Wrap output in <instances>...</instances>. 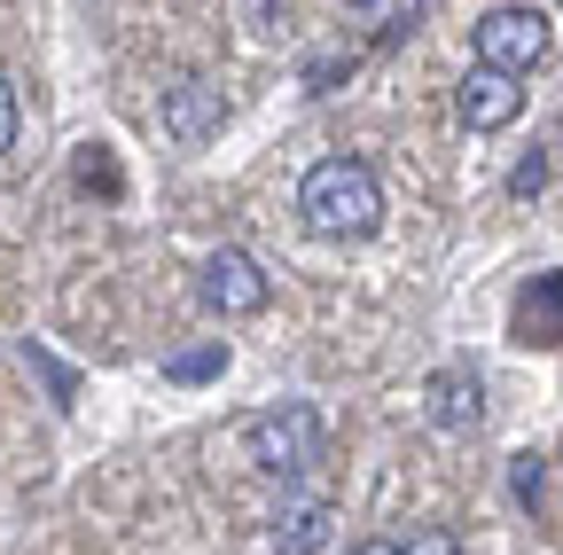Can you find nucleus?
<instances>
[{
	"label": "nucleus",
	"mask_w": 563,
	"mask_h": 555,
	"mask_svg": "<svg viewBox=\"0 0 563 555\" xmlns=\"http://www.w3.org/2000/svg\"><path fill=\"white\" fill-rule=\"evenodd\" d=\"M9 142H16V95H9V79H0V157H9Z\"/></svg>",
	"instance_id": "dca6fc26"
},
{
	"label": "nucleus",
	"mask_w": 563,
	"mask_h": 555,
	"mask_svg": "<svg viewBox=\"0 0 563 555\" xmlns=\"http://www.w3.org/2000/svg\"><path fill=\"white\" fill-rule=\"evenodd\" d=\"M243 446H251V462L266 477H306L321 462V446H329V423H321L313 399H282V407H266L258 423L243 431Z\"/></svg>",
	"instance_id": "f03ea898"
},
{
	"label": "nucleus",
	"mask_w": 563,
	"mask_h": 555,
	"mask_svg": "<svg viewBox=\"0 0 563 555\" xmlns=\"http://www.w3.org/2000/svg\"><path fill=\"white\" fill-rule=\"evenodd\" d=\"M79 188H87V196H95V188H102V196H118V188H125V180H118V165H110V149H79Z\"/></svg>",
	"instance_id": "9b49d317"
},
{
	"label": "nucleus",
	"mask_w": 563,
	"mask_h": 555,
	"mask_svg": "<svg viewBox=\"0 0 563 555\" xmlns=\"http://www.w3.org/2000/svg\"><path fill=\"white\" fill-rule=\"evenodd\" d=\"M24 353H32V368L47 376V391H55V407H70V391H79V384H70V368L47 353V344H24Z\"/></svg>",
	"instance_id": "f8f14e48"
},
{
	"label": "nucleus",
	"mask_w": 563,
	"mask_h": 555,
	"mask_svg": "<svg viewBox=\"0 0 563 555\" xmlns=\"http://www.w3.org/2000/svg\"><path fill=\"white\" fill-rule=\"evenodd\" d=\"M298 220L321 243H368L384 227V188H376V173L361 157H321L298 180Z\"/></svg>",
	"instance_id": "f257e3e1"
},
{
	"label": "nucleus",
	"mask_w": 563,
	"mask_h": 555,
	"mask_svg": "<svg viewBox=\"0 0 563 555\" xmlns=\"http://www.w3.org/2000/svg\"><path fill=\"white\" fill-rule=\"evenodd\" d=\"M399 555H470V547H462L454 532H415V540H407Z\"/></svg>",
	"instance_id": "2eb2a0df"
},
{
	"label": "nucleus",
	"mask_w": 563,
	"mask_h": 555,
	"mask_svg": "<svg viewBox=\"0 0 563 555\" xmlns=\"http://www.w3.org/2000/svg\"><path fill=\"white\" fill-rule=\"evenodd\" d=\"M266 298H274V282H266V266L251 251L228 243V251L203 258V306L220 321H251V313H266Z\"/></svg>",
	"instance_id": "20e7f679"
},
{
	"label": "nucleus",
	"mask_w": 563,
	"mask_h": 555,
	"mask_svg": "<svg viewBox=\"0 0 563 555\" xmlns=\"http://www.w3.org/2000/svg\"><path fill=\"white\" fill-rule=\"evenodd\" d=\"M540 188H548V149H532V157L509 173V196H540Z\"/></svg>",
	"instance_id": "4468645a"
},
{
	"label": "nucleus",
	"mask_w": 563,
	"mask_h": 555,
	"mask_svg": "<svg viewBox=\"0 0 563 555\" xmlns=\"http://www.w3.org/2000/svg\"><path fill=\"white\" fill-rule=\"evenodd\" d=\"M509 485H517V501L532 509V501H540V485H548V462H540V454H517V462H509Z\"/></svg>",
	"instance_id": "ddd939ff"
},
{
	"label": "nucleus",
	"mask_w": 563,
	"mask_h": 555,
	"mask_svg": "<svg viewBox=\"0 0 563 555\" xmlns=\"http://www.w3.org/2000/svg\"><path fill=\"white\" fill-rule=\"evenodd\" d=\"M220 368H228V344H196V353H173V360H165L173 384H211Z\"/></svg>",
	"instance_id": "9d476101"
},
{
	"label": "nucleus",
	"mask_w": 563,
	"mask_h": 555,
	"mask_svg": "<svg viewBox=\"0 0 563 555\" xmlns=\"http://www.w3.org/2000/svg\"><path fill=\"white\" fill-rule=\"evenodd\" d=\"M422 407H431V423H439V431H477L485 384H477L470 368H439L431 384H422Z\"/></svg>",
	"instance_id": "423d86ee"
},
{
	"label": "nucleus",
	"mask_w": 563,
	"mask_h": 555,
	"mask_svg": "<svg viewBox=\"0 0 563 555\" xmlns=\"http://www.w3.org/2000/svg\"><path fill=\"white\" fill-rule=\"evenodd\" d=\"M220 118H228V102L211 95L203 79H180V87L165 95V133H173V142H211Z\"/></svg>",
	"instance_id": "0eeeda50"
},
{
	"label": "nucleus",
	"mask_w": 563,
	"mask_h": 555,
	"mask_svg": "<svg viewBox=\"0 0 563 555\" xmlns=\"http://www.w3.org/2000/svg\"><path fill=\"white\" fill-rule=\"evenodd\" d=\"M470 40H477V63H485V71H509V79H525L532 63L548 55V40H555V32H548V16H540V9L509 0V9H485Z\"/></svg>",
	"instance_id": "7ed1b4c3"
},
{
	"label": "nucleus",
	"mask_w": 563,
	"mask_h": 555,
	"mask_svg": "<svg viewBox=\"0 0 563 555\" xmlns=\"http://www.w3.org/2000/svg\"><path fill=\"white\" fill-rule=\"evenodd\" d=\"M517 336L525 344H555L563 336V274H532V290L517 298Z\"/></svg>",
	"instance_id": "6e6552de"
},
{
	"label": "nucleus",
	"mask_w": 563,
	"mask_h": 555,
	"mask_svg": "<svg viewBox=\"0 0 563 555\" xmlns=\"http://www.w3.org/2000/svg\"><path fill=\"white\" fill-rule=\"evenodd\" d=\"M462 125L470 133H501V125H517V110H525V95H517V79L509 71H485V63H477V71L462 79Z\"/></svg>",
	"instance_id": "39448f33"
},
{
	"label": "nucleus",
	"mask_w": 563,
	"mask_h": 555,
	"mask_svg": "<svg viewBox=\"0 0 563 555\" xmlns=\"http://www.w3.org/2000/svg\"><path fill=\"white\" fill-rule=\"evenodd\" d=\"M329 524H336V509H329V501H298V509H282V517H274V555H321V547H329Z\"/></svg>",
	"instance_id": "1a4fd4ad"
},
{
	"label": "nucleus",
	"mask_w": 563,
	"mask_h": 555,
	"mask_svg": "<svg viewBox=\"0 0 563 555\" xmlns=\"http://www.w3.org/2000/svg\"><path fill=\"white\" fill-rule=\"evenodd\" d=\"M344 9H376V0H344Z\"/></svg>",
	"instance_id": "a211bd4d"
},
{
	"label": "nucleus",
	"mask_w": 563,
	"mask_h": 555,
	"mask_svg": "<svg viewBox=\"0 0 563 555\" xmlns=\"http://www.w3.org/2000/svg\"><path fill=\"white\" fill-rule=\"evenodd\" d=\"M352 555H399V540H361Z\"/></svg>",
	"instance_id": "f3484780"
}]
</instances>
